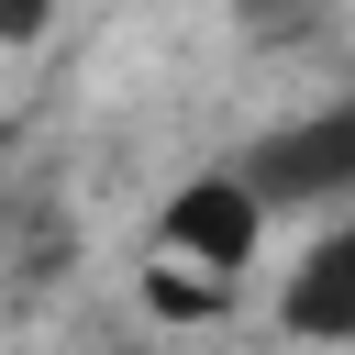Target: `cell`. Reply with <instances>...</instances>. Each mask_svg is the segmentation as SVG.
<instances>
[{
  "mask_svg": "<svg viewBox=\"0 0 355 355\" xmlns=\"http://www.w3.org/2000/svg\"><path fill=\"white\" fill-rule=\"evenodd\" d=\"M322 22H333V0H233V33H244V44H266V55L311 44Z\"/></svg>",
  "mask_w": 355,
  "mask_h": 355,
  "instance_id": "obj_5",
  "label": "cell"
},
{
  "mask_svg": "<svg viewBox=\"0 0 355 355\" xmlns=\"http://www.w3.org/2000/svg\"><path fill=\"white\" fill-rule=\"evenodd\" d=\"M233 166L255 178V200H266V211H322V200H355V100H333V111H300V122L255 133Z\"/></svg>",
  "mask_w": 355,
  "mask_h": 355,
  "instance_id": "obj_2",
  "label": "cell"
},
{
  "mask_svg": "<svg viewBox=\"0 0 355 355\" xmlns=\"http://www.w3.org/2000/svg\"><path fill=\"white\" fill-rule=\"evenodd\" d=\"M144 311H155V322H222L233 288L200 277V266H178V255H155V266H144Z\"/></svg>",
  "mask_w": 355,
  "mask_h": 355,
  "instance_id": "obj_4",
  "label": "cell"
},
{
  "mask_svg": "<svg viewBox=\"0 0 355 355\" xmlns=\"http://www.w3.org/2000/svg\"><path fill=\"white\" fill-rule=\"evenodd\" d=\"M44 22H55V0H0V44H33Z\"/></svg>",
  "mask_w": 355,
  "mask_h": 355,
  "instance_id": "obj_6",
  "label": "cell"
},
{
  "mask_svg": "<svg viewBox=\"0 0 355 355\" xmlns=\"http://www.w3.org/2000/svg\"><path fill=\"white\" fill-rule=\"evenodd\" d=\"M277 322L300 344H355V222L300 244V266L277 277Z\"/></svg>",
  "mask_w": 355,
  "mask_h": 355,
  "instance_id": "obj_3",
  "label": "cell"
},
{
  "mask_svg": "<svg viewBox=\"0 0 355 355\" xmlns=\"http://www.w3.org/2000/svg\"><path fill=\"white\" fill-rule=\"evenodd\" d=\"M266 200H255V178L244 166H200V178H178L166 189V211H155V255H178V266H200V277H222V288H244V266L266 255Z\"/></svg>",
  "mask_w": 355,
  "mask_h": 355,
  "instance_id": "obj_1",
  "label": "cell"
}]
</instances>
